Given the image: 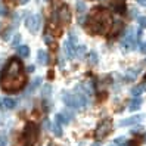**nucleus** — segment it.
<instances>
[{"mask_svg":"<svg viewBox=\"0 0 146 146\" xmlns=\"http://www.w3.org/2000/svg\"><path fill=\"white\" fill-rule=\"evenodd\" d=\"M28 71H30V72H33V71H34V66H33V65H30V66H28Z\"/></svg>","mask_w":146,"mask_h":146,"instance_id":"37","label":"nucleus"},{"mask_svg":"<svg viewBox=\"0 0 146 146\" xmlns=\"http://www.w3.org/2000/svg\"><path fill=\"white\" fill-rule=\"evenodd\" d=\"M139 71L140 70H133V71H128V74H127V81H130V80H134L136 77H137V74H139Z\"/></svg>","mask_w":146,"mask_h":146,"instance_id":"21","label":"nucleus"},{"mask_svg":"<svg viewBox=\"0 0 146 146\" xmlns=\"http://www.w3.org/2000/svg\"><path fill=\"white\" fill-rule=\"evenodd\" d=\"M2 105L5 108H7V109H13L16 106V102L13 99H11V98H3L2 99Z\"/></svg>","mask_w":146,"mask_h":146,"instance_id":"14","label":"nucleus"},{"mask_svg":"<svg viewBox=\"0 0 146 146\" xmlns=\"http://www.w3.org/2000/svg\"><path fill=\"white\" fill-rule=\"evenodd\" d=\"M145 117L143 115H133L130 118H125L119 121V127H127V125H134V124H139Z\"/></svg>","mask_w":146,"mask_h":146,"instance_id":"8","label":"nucleus"},{"mask_svg":"<svg viewBox=\"0 0 146 146\" xmlns=\"http://www.w3.org/2000/svg\"><path fill=\"white\" fill-rule=\"evenodd\" d=\"M50 90H52V87H50V86H46V87H44V92H43V94H44V96H47V94H50Z\"/></svg>","mask_w":146,"mask_h":146,"instance_id":"30","label":"nucleus"},{"mask_svg":"<svg viewBox=\"0 0 146 146\" xmlns=\"http://www.w3.org/2000/svg\"><path fill=\"white\" fill-rule=\"evenodd\" d=\"M86 52H87V47H86L84 44H81V46H78L75 49V55H77V58H83L84 55H86Z\"/></svg>","mask_w":146,"mask_h":146,"instance_id":"20","label":"nucleus"},{"mask_svg":"<svg viewBox=\"0 0 146 146\" xmlns=\"http://www.w3.org/2000/svg\"><path fill=\"white\" fill-rule=\"evenodd\" d=\"M19 40H21V36H19V34H16V36L13 37V40H12V46H18Z\"/></svg>","mask_w":146,"mask_h":146,"instance_id":"27","label":"nucleus"},{"mask_svg":"<svg viewBox=\"0 0 146 146\" xmlns=\"http://www.w3.org/2000/svg\"><path fill=\"white\" fill-rule=\"evenodd\" d=\"M72 118L71 114H68V112H59L56 114V124H66V123H70V119Z\"/></svg>","mask_w":146,"mask_h":146,"instance_id":"10","label":"nucleus"},{"mask_svg":"<svg viewBox=\"0 0 146 146\" xmlns=\"http://www.w3.org/2000/svg\"><path fill=\"white\" fill-rule=\"evenodd\" d=\"M134 47H136V34H134V30L130 28L125 33V36L121 41V49L123 52H130Z\"/></svg>","mask_w":146,"mask_h":146,"instance_id":"5","label":"nucleus"},{"mask_svg":"<svg viewBox=\"0 0 146 146\" xmlns=\"http://www.w3.org/2000/svg\"><path fill=\"white\" fill-rule=\"evenodd\" d=\"M64 100L68 106L75 108V109L84 108L87 105V99L84 98V94H78V93H66L64 96Z\"/></svg>","mask_w":146,"mask_h":146,"instance_id":"4","label":"nucleus"},{"mask_svg":"<svg viewBox=\"0 0 146 146\" xmlns=\"http://www.w3.org/2000/svg\"><path fill=\"white\" fill-rule=\"evenodd\" d=\"M44 41H46V44H52V37L46 34V36H44Z\"/></svg>","mask_w":146,"mask_h":146,"instance_id":"31","label":"nucleus"},{"mask_svg":"<svg viewBox=\"0 0 146 146\" xmlns=\"http://www.w3.org/2000/svg\"><path fill=\"white\" fill-rule=\"evenodd\" d=\"M44 128H52V125H50V121H49V119H44Z\"/></svg>","mask_w":146,"mask_h":146,"instance_id":"33","label":"nucleus"},{"mask_svg":"<svg viewBox=\"0 0 146 146\" xmlns=\"http://www.w3.org/2000/svg\"><path fill=\"white\" fill-rule=\"evenodd\" d=\"M12 33V28H7L6 31H5V34H3V38L5 40H7V38H9V34Z\"/></svg>","mask_w":146,"mask_h":146,"instance_id":"29","label":"nucleus"},{"mask_svg":"<svg viewBox=\"0 0 146 146\" xmlns=\"http://www.w3.org/2000/svg\"><path fill=\"white\" fill-rule=\"evenodd\" d=\"M145 80H146V74H145Z\"/></svg>","mask_w":146,"mask_h":146,"instance_id":"40","label":"nucleus"},{"mask_svg":"<svg viewBox=\"0 0 146 146\" xmlns=\"http://www.w3.org/2000/svg\"><path fill=\"white\" fill-rule=\"evenodd\" d=\"M111 128H112V121H111L109 118H106V119H104V121H100L99 123V125L96 127V137L98 139H104V137L111 131Z\"/></svg>","mask_w":146,"mask_h":146,"instance_id":"6","label":"nucleus"},{"mask_svg":"<svg viewBox=\"0 0 146 146\" xmlns=\"http://www.w3.org/2000/svg\"><path fill=\"white\" fill-rule=\"evenodd\" d=\"M18 55L19 56H22V58H28L30 56V47L28 46H19L18 47Z\"/></svg>","mask_w":146,"mask_h":146,"instance_id":"17","label":"nucleus"},{"mask_svg":"<svg viewBox=\"0 0 146 146\" xmlns=\"http://www.w3.org/2000/svg\"><path fill=\"white\" fill-rule=\"evenodd\" d=\"M121 27H123V22H121V21H117V22L114 24L112 30H111V37H115L117 34L119 33V30H121Z\"/></svg>","mask_w":146,"mask_h":146,"instance_id":"19","label":"nucleus"},{"mask_svg":"<svg viewBox=\"0 0 146 146\" xmlns=\"http://www.w3.org/2000/svg\"><path fill=\"white\" fill-rule=\"evenodd\" d=\"M7 145V139L5 134H0V146H6Z\"/></svg>","mask_w":146,"mask_h":146,"instance_id":"26","label":"nucleus"},{"mask_svg":"<svg viewBox=\"0 0 146 146\" xmlns=\"http://www.w3.org/2000/svg\"><path fill=\"white\" fill-rule=\"evenodd\" d=\"M140 52L146 55V41H145V43H142V46H140Z\"/></svg>","mask_w":146,"mask_h":146,"instance_id":"32","label":"nucleus"},{"mask_svg":"<svg viewBox=\"0 0 146 146\" xmlns=\"http://www.w3.org/2000/svg\"><path fill=\"white\" fill-rule=\"evenodd\" d=\"M109 25H111V16H109V12L104 9V7H96L89 16V21L86 22V27L93 34L106 33L109 30Z\"/></svg>","mask_w":146,"mask_h":146,"instance_id":"2","label":"nucleus"},{"mask_svg":"<svg viewBox=\"0 0 146 146\" xmlns=\"http://www.w3.org/2000/svg\"><path fill=\"white\" fill-rule=\"evenodd\" d=\"M145 62H146V61H145Z\"/></svg>","mask_w":146,"mask_h":146,"instance_id":"41","label":"nucleus"},{"mask_svg":"<svg viewBox=\"0 0 146 146\" xmlns=\"http://www.w3.org/2000/svg\"><path fill=\"white\" fill-rule=\"evenodd\" d=\"M77 12L80 15H83L86 12V3L84 2H77Z\"/></svg>","mask_w":146,"mask_h":146,"instance_id":"22","label":"nucleus"},{"mask_svg":"<svg viewBox=\"0 0 146 146\" xmlns=\"http://www.w3.org/2000/svg\"><path fill=\"white\" fill-rule=\"evenodd\" d=\"M92 146H100V143H99V142H96V143H93Z\"/></svg>","mask_w":146,"mask_h":146,"instance_id":"38","label":"nucleus"},{"mask_svg":"<svg viewBox=\"0 0 146 146\" xmlns=\"http://www.w3.org/2000/svg\"><path fill=\"white\" fill-rule=\"evenodd\" d=\"M46 62H47V53H46V50L40 49L38 52H37V64L44 65Z\"/></svg>","mask_w":146,"mask_h":146,"instance_id":"12","label":"nucleus"},{"mask_svg":"<svg viewBox=\"0 0 146 146\" xmlns=\"http://www.w3.org/2000/svg\"><path fill=\"white\" fill-rule=\"evenodd\" d=\"M98 59H99V58H98V53H96V52H92V53L89 55V61H90L92 65L98 64Z\"/></svg>","mask_w":146,"mask_h":146,"instance_id":"23","label":"nucleus"},{"mask_svg":"<svg viewBox=\"0 0 146 146\" xmlns=\"http://www.w3.org/2000/svg\"><path fill=\"white\" fill-rule=\"evenodd\" d=\"M40 84H41V78H40V77H37V78H34V80H33V83L28 86V93H33L34 90H36V89L38 87Z\"/></svg>","mask_w":146,"mask_h":146,"instance_id":"16","label":"nucleus"},{"mask_svg":"<svg viewBox=\"0 0 146 146\" xmlns=\"http://www.w3.org/2000/svg\"><path fill=\"white\" fill-rule=\"evenodd\" d=\"M25 86L22 62L18 58H11L2 70V89L6 92H18Z\"/></svg>","mask_w":146,"mask_h":146,"instance_id":"1","label":"nucleus"},{"mask_svg":"<svg viewBox=\"0 0 146 146\" xmlns=\"http://www.w3.org/2000/svg\"><path fill=\"white\" fill-rule=\"evenodd\" d=\"M114 9H115V12H118V13H124V12H125V3L123 2V0H119V2H115Z\"/></svg>","mask_w":146,"mask_h":146,"instance_id":"18","label":"nucleus"},{"mask_svg":"<svg viewBox=\"0 0 146 146\" xmlns=\"http://www.w3.org/2000/svg\"><path fill=\"white\" fill-rule=\"evenodd\" d=\"M137 3L142 5V6H146V0H137Z\"/></svg>","mask_w":146,"mask_h":146,"instance_id":"35","label":"nucleus"},{"mask_svg":"<svg viewBox=\"0 0 146 146\" xmlns=\"http://www.w3.org/2000/svg\"><path fill=\"white\" fill-rule=\"evenodd\" d=\"M52 128H53V131H55V134H56V136H62V128H61V125H59V124L53 125Z\"/></svg>","mask_w":146,"mask_h":146,"instance_id":"25","label":"nucleus"},{"mask_svg":"<svg viewBox=\"0 0 146 146\" xmlns=\"http://www.w3.org/2000/svg\"><path fill=\"white\" fill-rule=\"evenodd\" d=\"M37 134H38V128L34 123L25 124L24 131H22V143L24 146H34L37 142Z\"/></svg>","mask_w":146,"mask_h":146,"instance_id":"3","label":"nucleus"},{"mask_svg":"<svg viewBox=\"0 0 146 146\" xmlns=\"http://www.w3.org/2000/svg\"><path fill=\"white\" fill-rule=\"evenodd\" d=\"M140 106H142V99H140V98H136V99H133V100H131V104L128 105V111L134 112V111H137Z\"/></svg>","mask_w":146,"mask_h":146,"instance_id":"13","label":"nucleus"},{"mask_svg":"<svg viewBox=\"0 0 146 146\" xmlns=\"http://www.w3.org/2000/svg\"><path fill=\"white\" fill-rule=\"evenodd\" d=\"M143 142H145V143H146V134H145V139H143Z\"/></svg>","mask_w":146,"mask_h":146,"instance_id":"39","label":"nucleus"},{"mask_svg":"<svg viewBox=\"0 0 146 146\" xmlns=\"http://www.w3.org/2000/svg\"><path fill=\"white\" fill-rule=\"evenodd\" d=\"M137 145H139V143H137L136 140H131V142H128V143H127V146H137Z\"/></svg>","mask_w":146,"mask_h":146,"instance_id":"34","label":"nucleus"},{"mask_svg":"<svg viewBox=\"0 0 146 146\" xmlns=\"http://www.w3.org/2000/svg\"><path fill=\"white\" fill-rule=\"evenodd\" d=\"M137 22H139L140 28H146V16H139V18H137Z\"/></svg>","mask_w":146,"mask_h":146,"instance_id":"24","label":"nucleus"},{"mask_svg":"<svg viewBox=\"0 0 146 146\" xmlns=\"http://www.w3.org/2000/svg\"><path fill=\"white\" fill-rule=\"evenodd\" d=\"M124 142H125V139H124L123 136H119V137H117V139H115V143L117 145H123Z\"/></svg>","mask_w":146,"mask_h":146,"instance_id":"28","label":"nucleus"},{"mask_svg":"<svg viewBox=\"0 0 146 146\" xmlns=\"http://www.w3.org/2000/svg\"><path fill=\"white\" fill-rule=\"evenodd\" d=\"M65 52L68 58H74L75 56V44H72L71 41H65Z\"/></svg>","mask_w":146,"mask_h":146,"instance_id":"11","label":"nucleus"},{"mask_svg":"<svg viewBox=\"0 0 146 146\" xmlns=\"http://www.w3.org/2000/svg\"><path fill=\"white\" fill-rule=\"evenodd\" d=\"M145 89H146V84H140V86H136V87H133L131 89V94L134 98H139L140 94L145 92Z\"/></svg>","mask_w":146,"mask_h":146,"instance_id":"15","label":"nucleus"},{"mask_svg":"<svg viewBox=\"0 0 146 146\" xmlns=\"http://www.w3.org/2000/svg\"><path fill=\"white\" fill-rule=\"evenodd\" d=\"M25 25H27V28H28L33 34H36V33L40 30V27H41V16H40V13L28 16L27 21H25Z\"/></svg>","mask_w":146,"mask_h":146,"instance_id":"7","label":"nucleus"},{"mask_svg":"<svg viewBox=\"0 0 146 146\" xmlns=\"http://www.w3.org/2000/svg\"><path fill=\"white\" fill-rule=\"evenodd\" d=\"M28 2H30V0H19V3H21V5H27Z\"/></svg>","mask_w":146,"mask_h":146,"instance_id":"36","label":"nucleus"},{"mask_svg":"<svg viewBox=\"0 0 146 146\" xmlns=\"http://www.w3.org/2000/svg\"><path fill=\"white\" fill-rule=\"evenodd\" d=\"M71 19V12H70V7L66 5L61 6V9H59V21L64 22V24H68Z\"/></svg>","mask_w":146,"mask_h":146,"instance_id":"9","label":"nucleus"}]
</instances>
